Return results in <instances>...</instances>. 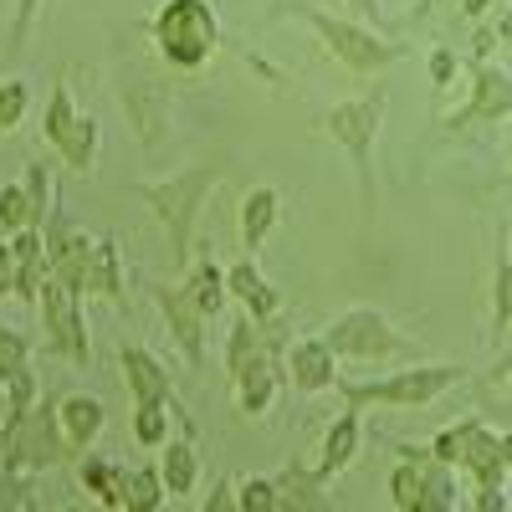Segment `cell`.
Returning <instances> with one entry per match:
<instances>
[{
  "instance_id": "ee69618b",
  "label": "cell",
  "mask_w": 512,
  "mask_h": 512,
  "mask_svg": "<svg viewBox=\"0 0 512 512\" xmlns=\"http://www.w3.org/2000/svg\"><path fill=\"white\" fill-rule=\"evenodd\" d=\"M502 185H512V164H507V175H502Z\"/></svg>"
},
{
  "instance_id": "6da1fadb",
  "label": "cell",
  "mask_w": 512,
  "mask_h": 512,
  "mask_svg": "<svg viewBox=\"0 0 512 512\" xmlns=\"http://www.w3.org/2000/svg\"><path fill=\"white\" fill-rule=\"evenodd\" d=\"M221 180H226L221 164H190V169H180V175L123 185V195H134L139 205H149V216L164 226V236H169V262H175V272L190 267L195 231H200V210H205L210 195L221 190Z\"/></svg>"
},
{
  "instance_id": "f6af8a7d",
  "label": "cell",
  "mask_w": 512,
  "mask_h": 512,
  "mask_svg": "<svg viewBox=\"0 0 512 512\" xmlns=\"http://www.w3.org/2000/svg\"><path fill=\"white\" fill-rule=\"evenodd\" d=\"M21 512H36V507H21Z\"/></svg>"
},
{
  "instance_id": "277c9868",
  "label": "cell",
  "mask_w": 512,
  "mask_h": 512,
  "mask_svg": "<svg viewBox=\"0 0 512 512\" xmlns=\"http://www.w3.org/2000/svg\"><path fill=\"white\" fill-rule=\"evenodd\" d=\"M154 52L169 72H200L210 57L221 52V16L216 0H159V11L149 16Z\"/></svg>"
},
{
  "instance_id": "4dcf8cb0",
  "label": "cell",
  "mask_w": 512,
  "mask_h": 512,
  "mask_svg": "<svg viewBox=\"0 0 512 512\" xmlns=\"http://www.w3.org/2000/svg\"><path fill=\"white\" fill-rule=\"evenodd\" d=\"M16 231H36L26 185H0V236H16Z\"/></svg>"
},
{
  "instance_id": "f1b7e54d",
  "label": "cell",
  "mask_w": 512,
  "mask_h": 512,
  "mask_svg": "<svg viewBox=\"0 0 512 512\" xmlns=\"http://www.w3.org/2000/svg\"><path fill=\"white\" fill-rule=\"evenodd\" d=\"M77 103H72V88H67V77L57 72L52 77V98H47V113H41V139H47L52 149H62V139L72 134V123H77Z\"/></svg>"
},
{
  "instance_id": "2e32d148",
  "label": "cell",
  "mask_w": 512,
  "mask_h": 512,
  "mask_svg": "<svg viewBox=\"0 0 512 512\" xmlns=\"http://www.w3.org/2000/svg\"><path fill=\"white\" fill-rule=\"evenodd\" d=\"M57 425H62L72 456H82V451H93V441L103 436L108 405H103L98 395H88V390H67V395L57 400Z\"/></svg>"
},
{
  "instance_id": "ba28073f",
  "label": "cell",
  "mask_w": 512,
  "mask_h": 512,
  "mask_svg": "<svg viewBox=\"0 0 512 512\" xmlns=\"http://www.w3.org/2000/svg\"><path fill=\"white\" fill-rule=\"evenodd\" d=\"M36 308H41V328H47V349L57 359H67L72 369H88L93 364V338H88V318H82V297L72 287H62L57 277H47Z\"/></svg>"
},
{
  "instance_id": "ab89813d",
  "label": "cell",
  "mask_w": 512,
  "mask_h": 512,
  "mask_svg": "<svg viewBox=\"0 0 512 512\" xmlns=\"http://www.w3.org/2000/svg\"><path fill=\"white\" fill-rule=\"evenodd\" d=\"M487 379H492V384H502V390L512 395V354H502V359L492 364V374H487Z\"/></svg>"
},
{
  "instance_id": "7a4b0ae2",
  "label": "cell",
  "mask_w": 512,
  "mask_h": 512,
  "mask_svg": "<svg viewBox=\"0 0 512 512\" xmlns=\"http://www.w3.org/2000/svg\"><path fill=\"white\" fill-rule=\"evenodd\" d=\"M384 113H390V93L384 88H369L359 98H344V103H328L313 113V128L338 144L354 164V180H359V210L364 221L379 216V175H374V144H379V128H384Z\"/></svg>"
},
{
  "instance_id": "44dd1931",
  "label": "cell",
  "mask_w": 512,
  "mask_h": 512,
  "mask_svg": "<svg viewBox=\"0 0 512 512\" xmlns=\"http://www.w3.org/2000/svg\"><path fill=\"white\" fill-rule=\"evenodd\" d=\"M180 287L190 292V303L205 313V318H216L226 303H231V287H226V267L216 262V246H205L200 256H190V267L180 277Z\"/></svg>"
},
{
  "instance_id": "7c38bea8",
  "label": "cell",
  "mask_w": 512,
  "mask_h": 512,
  "mask_svg": "<svg viewBox=\"0 0 512 512\" xmlns=\"http://www.w3.org/2000/svg\"><path fill=\"white\" fill-rule=\"evenodd\" d=\"M226 287H231V297L241 303V313L256 323V328H272L277 318H282V308H287V297L272 287V277L256 267V256H241V262H231L226 267Z\"/></svg>"
},
{
  "instance_id": "cb8c5ba5",
  "label": "cell",
  "mask_w": 512,
  "mask_h": 512,
  "mask_svg": "<svg viewBox=\"0 0 512 512\" xmlns=\"http://www.w3.org/2000/svg\"><path fill=\"white\" fill-rule=\"evenodd\" d=\"M159 477H164V492L169 497H190L200 487V451H195V436H169L159 446Z\"/></svg>"
},
{
  "instance_id": "8d00e7d4",
  "label": "cell",
  "mask_w": 512,
  "mask_h": 512,
  "mask_svg": "<svg viewBox=\"0 0 512 512\" xmlns=\"http://www.w3.org/2000/svg\"><path fill=\"white\" fill-rule=\"evenodd\" d=\"M507 482H472V512H507Z\"/></svg>"
},
{
  "instance_id": "603a6c76",
  "label": "cell",
  "mask_w": 512,
  "mask_h": 512,
  "mask_svg": "<svg viewBox=\"0 0 512 512\" xmlns=\"http://www.w3.org/2000/svg\"><path fill=\"white\" fill-rule=\"evenodd\" d=\"M11 251H16V303H36L41 287L52 277V262H47V236L41 231H16L6 236Z\"/></svg>"
},
{
  "instance_id": "d590c367",
  "label": "cell",
  "mask_w": 512,
  "mask_h": 512,
  "mask_svg": "<svg viewBox=\"0 0 512 512\" xmlns=\"http://www.w3.org/2000/svg\"><path fill=\"white\" fill-rule=\"evenodd\" d=\"M461 67H466L461 52H451V47H436V52H431V82H436V93L451 88V82L461 77Z\"/></svg>"
},
{
  "instance_id": "484cf974",
  "label": "cell",
  "mask_w": 512,
  "mask_h": 512,
  "mask_svg": "<svg viewBox=\"0 0 512 512\" xmlns=\"http://www.w3.org/2000/svg\"><path fill=\"white\" fill-rule=\"evenodd\" d=\"M425 461H431V456H425ZM425 461H400L395 472H390V502H395V512H436Z\"/></svg>"
},
{
  "instance_id": "5bb4252c",
  "label": "cell",
  "mask_w": 512,
  "mask_h": 512,
  "mask_svg": "<svg viewBox=\"0 0 512 512\" xmlns=\"http://www.w3.org/2000/svg\"><path fill=\"white\" fill-rule=\"evenodd\" d=\"M282 384H287V369H282V354H267V359H256L241 379H231V400L246 420H262L277 395H282Z\"/></svg>"
},
{
  "instance_id": "d4e9b609",
  "label": "cell",
  "mask_w": 512,
  "mask_h": 512,
  "mask_svg": "<svg viewBox=\"0 0 512 512\" xmlns=\"http://www.w3.org/2000/svg\"><path fill=\"white\" fill-rule=\"evenodd\" d=\"M175 415L185 420V431L195 436V420H190L180 405H164V400H154V405H134V420H128V431H134V441H139L144 451H159L169 436H175Z\"/></svg>"
},
{
  "instance_id": "9a60e30c",
  "label": "cell",
  "mask_w": 512,
  "mask_h": 512,
  "mask_svg": "<svg viewBox=\"0 0 512 512\" xmlns=\"http://www.w3.org/2000/svg\"><path fill=\"white\" fill-rule=\"evenodd\" d=\"M359 446H364V415L344 405V415H333L328 431H323V441H318V461H313L318 477L333 482L338 472H349V466L359 461Z\"/></svg>"
},
{
  "instance_id": "f546056e",
  "label": "cell",
  "mask_w": 512,
  "mask_h": 512,
  "mask_svg": "<svg viewBox=\"0 0 512 512\" xmlns=\"http://www.w3.org/2000/svg\"><path fill=\"white\" fill-rule=\"evenodd\" d=\"M31 354H36L31 338L21 328H11V323H0V384L16 379L21 369H31Z\"/></svg>"
},
{
  "instance_id": "83f0119b",
  "label": "cell",
  "mask_w": 512,
  "mask_h": 512,
  "mask_svg": "<svg viewBox=\"0 0 512 512\" xmlns=\"http://www.w3.org/2000/svg\"><path fill=\"white\" fill-rule=\"evenodd\" d=\"M169 492L159 466H128V482H123V512H164Z\"/></svg>"
},
{
  "instance_id": "ac0fdd59",
  "label": "cell",
  "mask_w": 512,
  "mask_h": 512,
  "mask_svg": "<svg viewBox=\"0 0 512 512\" xmlns=\"http://www.w3.org/2000/svg\"><path fill=\"white\" fill-rule=\"evenodd\" d=\"M277 221H282V195H277V185H251V190L241 195V210H236V231H241L246 256H256V251L272 241Z\"/></svg>"
},
{
  "instance_id": "ffe728a7",
  "label": "cell",
  "mask_w": 512,
  "mask_h": 512,
  "mask_svg": "<svg viewBox=\"0 0 512 512\" xmlns=\"http://www.w3.org/2000/svg\"><path fill=\"white\" fill-rule=\"evenodd\" d=\"M77 482L103 512H123V482H128V466L118 456H103V451H82L77 456Z\"/></svg>"
},
{
  "instance_id": "52a82bcc",
  "label": "cell",
  "mask_w": 512,
  "mask_h": 512,
  "mask_svg": "<svg viewBox=\"0 0 512 512\" xmlns=\"http://www.w3.org/2000/svg\"><path fill=\"white\" fill-rule=\"evenodd\" d=\"M466 72H472L466 103L441 118V134H472V128H492L512 118V72L487 57H466Z\"/></svg>"
},
{
  "instance_id": "8fae6325",
  "label": "cell",
  "mask_w": 512,
  "mask_h": 512,
  "mask_svg": "<svg viewBox=\"0 0 512 512\" xmlns=\"http://www.w3.org/2000/svg\"><path fill=\"white\" fill-rule=\"evenodd\" d=\"M282 369H287V384L297 395H328L338 384V354L318 333H292V344L282 354Z\"/></svg>"
},
{
  "instance_id": "d6986e66",
  "label": "cell",
  "mask_w": 512,
  "mask_h": 512,
  "mask_svg": "<svg viewBox=\"0 0 512 512\" xmlns=\"http://www.w3.org/2000/svg\"><path fill=\"white\" fill-rule=\"evenodd\" d=\"M88 297H108L123 313L128 308V262L118 251V236H93V262H88Z\"/></svg>"
},
{
  "instance_id": "8992f818",
  "label": "cell",
  "mask_w": 512,
  "mask_h": 512,
  "mask_svg": "<svg viewBox=\"0 0 512 512\" xmlns=\"http://www.w3.org/2000/svg\"><path fill=\"white\" fill-rule=\"evenodd\" d=\"M318 338H323L338 359H415V354H420L415 338L400 333V328L390 323V313H379V308H369V303L333 313Z\"/></svg>"
},
{
  "instance_id": "4fadbf2b",
  "label": "cell",
  "mask_w": 512,
  "mask_h": 512,
  "mask_svg": "<svg viewBox=\"0 0 512 512\" xmlns=\"http://www.w3.org/2000/svg\"><path fill=\"white\" fill-rule=\"evenodd\" d=\"M461 425V456H456V472H466L472 482H507V456H502V431H492V425L482 415H466L456 420Z\"/></svg>"
},
{
  "instance_id": "3957f363",
  "label": "cell",
  "mask_w": 512,
  "mask_h": 512,
  "mask_svg": "<svg viewBox=\"0 0 512 512\" xmlns=\"http://www.w3.org/2000/svg\"><path fill=\"white\" fill-rule=\"evenodd\" d=\"M277 16H292V21L313 26V36L323 41V52L338 67H349L354 77H374V72L395 67V62H405L415 52L410 41H390V36H379L374 26H364L354 16H338V11H323V6H308V0H282Z\"/></svg>"
},
{
  "instance_id": "836d02e7",
  "label": "cell",
  "mask_w": 512,
  "mask_h": 512,
  "mask_svg": "<svg viewBox=\"0 0 512 512\" xmlns=\"http://www.w3.org/2000/svg\"><path fill=\"white\" fill-rule=\"evenodd\" d=\"M26 200H31V216H36V231L47 226V216H52V169L41 164V159H31L26 164Z\"/></svg>"
},
{
  "instance_id": "5b68a950",
  "label": "cell",
  "mask_w": 512,
  "mask_h": 512,
  "mask_svg": "<svg viewBox=\"0 0 512 512\" xmlns=\"http://www.w3.org/2000/svg\"><path fill=\"white\" fill-rule=\"evenodd\" d=\"M472 374H466L461 364H436V359H415L410 369H395L384 379H344L338 374L333 395L344 400L349 410H369V405H395V410H425L436 405L441 395H451L456 384H466Z\"/></svg>"
},
{
  "instance_id": "c3c4849f",
  "label": "cell",
  "mask_w": 512,
  "mask_h": 512,
  "mask_svg": "<svg viewBox=\"0 0 512 512\" xmlns=\"http://www.w3.org/2000/svg\"><path fill=\"white\" fill-rule=\"evenodd\" d=\"M390 512H395V507H390Z\"/></svg>"
},
{
  "instance_id": "60d3db41",
  "label": "cell",
  "mask_w": 512,
  "mask_h": 512,
  "mask_svg": "<svg viewBox=\"0 0 512 512\" xmlns=\"http://www.w3.org/2000/svg\"><path fill=\"white\" fill-rule=\"evenodd\" d=\"M6 425H11V395H6V384H0V436H6Z\"/></svg>"
},
{
  "instance_id": "1f68e13d",
  "label": "cell",
  "mask_w": 512,
  "mask_h": 512,
  "mask_svg": "<svg viewBox=\"0 0 512 512\" xmlns=\"http://www.w3.org/2000/svg\"><path fill=\"white\" fill-rule=\"evenodd\" d=\"M236 507H241V512H282V502H277V482L262 477V472L236 477Z\"/></svg>"
},
{
  "instance_id": "bcb514c9",
  "label": "cell",
  "mask_w": 512,
  "mask_h": 512,
  "mask_svg": "<svg viewBox=\"0 0 512 512\" xmlns=\"http://www.w3.org/2000/svg\"><path fill=\"white\" fill-rule=\"evenodd\" d=\"M0 139H6V134H0Z\"/></svg>"
},
{
  "instance_id": "d6a6232c",
  "label": "cell",
  "mask_w": 512,
  "mask_h": 512,
  "mask_svg": "<svg viewBox=\"0 0 512 512\" xmlns=\"http://www.w3.org/2000/svg\"><path fill=\"white\" fill-rule=\"evenodd\" d=\"M26 108H31V82L26 77H0V134L21 128Z\"/></svg>"
},
{
  "instance_id": "74e56055",
  "label": "cell",
  "mask_w": 512,
  "mask_h": 512,
  "mask_svg": "<svg viewBox=\"0 0 512 512\" xmlns=\"http://www.w3.org/2000/svg\"><path fill=\"white\" fill-rule=\"evenodd\" d=\"M195 512H241V507H236V477H231V472H221V477H216V487L205 492V502H200Z\"/></svg>"
},
{
  "instance_id": "7bdbcfd3",
  "label": "cell",
  "mask_w": 512,
  "mask_h": 512,
  "mask_svg": "<svg viewBox=\"0 0 512 512\" xmlns=\"http://www.w3.org/2000/svg\"><path fill=\"white\" fill-rule=\"evenodd\" d=\"M57 512H103V507H98V502H93V507H88V502H67V507H57Z\"/></svg>"
},
{
  "instance_id": "4316f807",
  "label": "cell",
  "mask_w": 512,
  "mask_h": 512,
  "mask_svg": "<svg viewBox=\"0 0 512 512\" xmlns=\"http://www.w3.org/2000/svg\"><path fill=\"white\" fill-rule=\"evenodd\" d=\"M98 144H103L98 118H93V113H77V123H72V134L62 139L57 159L72 169V175H93V164H98Z\"/></svg>"
},
{
  "instance_id": "7dc6e473",
  "label": "cell",
  "mask_w": 512,
  "mask_h": 512,
  "mask_svg": "<svg viewBox=\"0 0 512 512\" xmlns=\"http://www.w3.org/2000/svg\"><path fill=\"white\" fill-rule=\"evenodd\" d=\"M47 6H52V0H47Z\"/></svg>"
},
{
  "instance_id": "f35d334b",
  "label": "cell",
  "mask_w": 512,
  "mask_h": 512,
  "mask_svg": "<svg viewBox=\"0 0 512 512\" xmlns=\"http://www.w3.org/2000/svg\"><path fill=\"white\" fill-rule=\"evenodd\" d=\"M0 297H16V251L0 236Z\"/></svg>"
},
{
  "instance_id": "7402d4cb",
  "label": "cell",
  "mask_w": 512,
  "mask_h": 512,
  "mask_svg": "<svg viewBox=\"0 0 512 512\" xmlns=\"http://www.w3.org/2000/svg\"><path fill=\"white\" fill-rule=\"evenodd\" d=\"M512 328V226H497V251H492V318H487V344L497 349Z\"/></svg>"
},
{
  "instance_id": "b9f144b4",
  "label": "cell",
  "mask_w": 512,
  "mask_h": 512,
  "mask_svg": "<svg viewBox=\"0 0 512 512\" xmlns=\"http://www.w3.org/2000/svg\"><path fill=\"white\" fill-rule=\"evenodd\" d=\"M497 36H502V41H512V6L502 11V21H497Z\"/></svg>"
},
{
  "instance_id": "9c48e42d",
  "label": "cell",
  "mask_w": 512,
  "mask_h": 512,
  "mask_svg": "<svg viewBox=\"0 0 512 512\" xmlns=\"http://www.w3.org/2000/svg\"><path fill=\"white\" fill-rule=\"evenodd\" d=\"M139 277V287L149 292V303L159 308V318H164V333H169V344L180 349V359L200 374L205 369V313L190 303V292L185 287H169V282H154V277H144V272H134Z\"/></svg>"
},
{
  "instance_id": "e575fe53",
  "label": "cell",
  "mask_w": 512,
  "mask_h": 512,
  "mask_svg": "<svg viewBox=\"0 0 512 512\" xmlns=\"http://www.w3.org/2000/svg\"><path fill=\"white\" fill-rule=\"evenodd\" d=\"M41 11H47V0H16V16H11V31H6V52H11V57L26 52V41H31Z\"/></svg>"
},
{
  "instance_id": "e0dca14e",
  "label": "cell",
  "mask_w": 512,
  "mask_h": 512,
  "mask_svg": "<svg viewBox=\"0 0 512 512\" xmlns=\"http://www.w3.org/2000/svg\"><path fill=\"white\" fill-rule=\"evenodd\" d=\"M272 482H277V502H282V512H338L333 497H328V482L318 477V466H313V461H297V456H292Z\"/></svg>"
},
{
  "instance_id": "30bf717a",
  "label": "cell",
  "mask_w": 512,
  "mask_h": 512,
  "mask_svg": "<svg viewBox=\"0 0 512 512\" xmlns=\"http://www.w3.org/2000/svg\"><path fill=\"white\" fill-rule=\"evenodd\" d=\"M118 369H123V384H128V400L134 405H180L175 400V374H169V364L149 349V344H134V338H123L118 344Z\"/></svg>"
}]
</instances>
